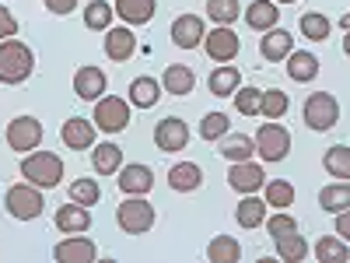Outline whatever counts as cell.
<instances>
[{"label": "cell", "instance_id": "cell-47", "mask_svg": "<svg viewBox=\"0 0 350 263\" xmlns=\"http://www.w3.org/2000/svg\"><path fill=\"white\" fill-rule=\"evenodd\" d=\"M343 53L350 56V32H343Z\"/></svg>", "mask_w": 350, "mask_h": 263}, {"label": "cell", "instance_id": "cell-40", "mask_svg": "<svg viewBox=\"0 0 350 263\" xmlns=\"http://www.w3.org/2000/svg\"><path fill=\"white\" fill-rule=\"evenodd\" d=\"M70 200L84 203V208H95V203L102 200V186L95 179H74L70 183Z\"/></svg>", "mask_w": 350, "mask_h": 263}, {"label": "cell", "instance_id": "cell-24", "mask_svg": "<svg viewBox=\"0 0 350 263\" xmlns=\"http://www.w3.org/2000/svg\"><path fill=\"white\" fill-rule=\"evenodd\" d=\"M161 88L168 95H175V99H183V95H189L193 88H196V74L186 67V64H172V67H165V77H161Z\"/></svg>", "mask_w": 350, "mask_h": 263}, {"label": "cell", "instance_id": "cell-16", "mask_svg": "<svg viewBox=\"0 0 350 263\" xmlns=\"http://www.w3.org/2000/svg\"><path fill=\"white\" fill-rule=\"evenodd\" d=\"M120 190L126 197H148L154 186V172L148 165H120Z\"/></svg>", "mask_w": 350, "mask_h": 263}, {"label": "cell", "instance_id": "cell-48", "mask_svg": "<svg viewBox=\"0 0 350 263\" xmlns=\"http://www.w3.org/2000/svg\"><path fill=\"white\" fill-rule=\"evenodd\" d=\"M340 25H343V32H350V14H343V18H340Z\"/></svg>", "mask_w": 350, "mask_h": 263}, {"label": "cell", "instance_id": "cell-45", "mask_svg": "<svg viewBox=\"0 0 350 263\" xmlns=\"http://www.w3.org/2000/svg\"><path fill=\"white\" fill-rule=\"evenodd\" d=\"M42 4H46V11H49V14H60V18H67V14L77 8V0H42Z\"/></svg>", "mask_w": 350, "mask_h": 263}, {"label": "cell", "instance_id": "cell-31", "mask_svg": "<svg viewBox=\"0 0 350 263\" xmlns=\"http://www.w3.org/2000/svg\"><path fill=\"white\" fill-rule=\"evenodd\" d=\"M273 246H277V256H280L284 263H301V260L308 256V242L298 236V228H295V231H284V236H277Z\"/></svg>", "mask_w": 350, "mask_h": 263}, {"label": "cell", "instance_id": "cell-22", "mask_svg": "<svg viewBox=\"0 0 350 263\" xmlns=\"http://www.w3.org/2000/svg\"><path fill=\"white\" fill-rule=\"evenodd\" d=\"M207 88H211V95H217V99H231V95H235L239 88H242V71H239V67L221 64V67H214V71H211Z\"/></svg>", "mask_w": 350, "mask_h": 263}, {"label": "cell", "instance_id": "cell-27", "mask_svg": "<svg viewBox=\"0 0 350 263\" xmlns=\"http://www.w3.org/2000/svg\"><path fill=\"white\" fill-rule=\"evenodd\" d=\"M92 165H95V172H98V175H116V172H120V165H123V151H120V144H112V140L95 144V148H92Z\"/></svg>", "mask_w": 350, "mask_h": 263}, {"label": "cell", "instance_id": "cell-10", "mask_svg": "<svg viewBox=\"0 0 350 263\" xmlns=\"http://www.w3.org/2000/svg\"><path fill=\"white\" fill-rule=\"evenodd\" d=\"M53 260L56 263H95L98 260V246L88 239L84 231H77V236H67L64 242H56Z\"/></svg>", "mask_w": 350, "mask_h": 263}, {"label": "cell", "instance_id": "cell-44", "mask_svg": "<svg viewBox=\"0 0 350 263\" xmlns=\"http://www.w3.org/2000/svg\"><path fill=\"white\" fill-rule=\"evenodd\" d=\"M14 36H18V21L4 4H0V39H14Z\"/></svg>", "mask_w": 350, "mask_h": 263}, {"label": "cell", "instance_id": "cell-3", "mask_svg": "<svg viewBox=\"0 0 350 263\" xmlns=\"http://www.w3.org/2000/svg\"><path fill=\"white\" fill-rule=\"evenodd\" d=\"M301 116H305V127H308V130L326 134V130H333V127L340 123V102H336L333 92H315V95L305 99Z\"/></svg>", "mask_w": 350, "mask_h": 263}, {"label": "cell", "instance_id": "cell-23", "mask_svg": "<svg viewBox=\"0 0 350 263\" xmlns=\"http://www.w3.org/2000/svg\"><path fill=\"white\" fill-rule=\"evenodd\" d=\"M116 14L126 25H148L158 11V0H116Z\"/></svg>", "mask_w": 350, "mask_h": 263}, {"label": "cell", "instance_id": "cell-21", "mask_svg": "<svg viewBox=\"0 0 350 263\" xmlns=\"http://www.w3.org/2000/svg\"><path fill=\"white\" fill-rule=\"evenodd\" d=\"M200 183H203V168L196 162H175L168 168V186L175 193H193L200 190Z\"/></svg>", "mask_w": 350, "mask_h": 263}, {"label": "cell", "instance_id": "cell-26", "mask_svg": "<svg viewBox=\"0 0 350 263\" xmlns=\"http://www.w3.org/2000/svg\"><path fill=\"white\" fill-rule=\"evenodd\" d=\"M217 144H221L217 151H221L228 162H249V158H256V140L245 137V134H224Z\"/></svg>", "mask_w": 350, "mask_h": 263}, {"label": "cell", "instance_id": "cell-19", "mask_svg": "<svg viewBox=\"0 0 350 263\" xmlns=\"http://www.w3.org/2000/svg\"><path fill=\"white\" fill-rule=\"evenodd\" d=\"M242 18H245V25L252 28V32H270V28H277V21H280V11H277L273 0H252V4L242 11Z\"/></svg>", "mask_w": 350, "mask_h": 263}, {"label": "cell", "instance_id": "cell-2", "mask_svg": "<svg viewBox=\"0 0 350 263\" xmlns=\"http://www.w3.org/2000/svg\"><path fill=\"white\" fill-rule=\"evenodd\" d=\"M21 179L39 190H53L64 183V158L53 151H28L21 158Z\"/></svg>", "mask_w": 350, "mask_h": 263}, {"label": "cell", "instance_id": "cell-25", "mask_svg": "<svg viewBox=\"0 0 350 263\" xmlns=\"http://www.w3.org/2000/svg\"><path fill=\"white\" fill-rule=\"evenodd\" d=\"M235 221L239 228H259L267 221V200H259L256 193H242V203L235 208Z\"/></svg>", "mask_w": 350, "mask_h": 263}, {"label": "cell", "instance_id": "cell-15", "mask_svg": "<svg viewBox=\"0 0 350 263\" xmlns=\"http://www.w3.org/2000/svg\"><path fill=\"white\" fill-rule=\"evenodd\" d=\"M259 53H262V60L280 64L295 53V36H291L287 28H270V32H262V39H259Z\"/></svg>", "mask_w": 350, "mask_h": 263}, {"label": "cell", "instance_id": "cell-13", "mask_svg": "<svg viewBox=\"0 0 350 263\" xmlns=\"http://www.w3.org/2000/svg\"><path fill=\"white\" fill-rule=\"evenodd\" d=\"M105 84H109V77H105L102 67H95V64L77 67V74H74V95L81 102H98L105 95Z\"/></svg>", "mask_w": 350, "mask_h": 263}, {"label": "cell", "instance_id": "cell-49", "mask_svg": "<svg viewBox=\"0 0 350 263\" xmlns=\"http://www.w3.org/2000/svg\"><path fill=\"white\" fill-rule=\"evenodd\" d=\"M273 4H298V0H273Z\"/></svg>", "mask_w": 350, "mask_h": 263}, {"label": "cell", "instance_id": "cell-42", "mask_svg": "<svg viewBox=\"0 0 350 263\" xmlns=\"http://www.w3.org/2000/svg\"><path fill=\"white\" fill-rule=\"evenodd\" d=\"M231 99H235V109H239L242 116H259V99H262L259 88H245V84H242Z\"/></svg>", "mask_w": 350, "mask_h": 263}, {"label": "cell", "instance_id": "cell-35", "mask_svg": "<svg viewBox=\"0 0 350 263\" xmlns=\"http://www.w3.org/2000/svg\"><path fill=\"white\" fill-rule=\"evenodd\" d=\"M291 109V95L280 92V88H267L259 99V116H267V120H280V116H287Z\"/></svg>", "mask_w": 350, "mask_h": 263}, {"label": "cell", "instance_id": "cell-33", "mask_svg": "<svg viewBox=\"0 0 350 263\" xmlns=\"http://www.w3.org/2000/svg\"><path fill=\"white\" fill-rule=\"evenodd\" d=\"M112 18H116V8L109 0H92V4L84 8V25L92 28V32H109Z\"/></svg>", "mask_w": 350, "mask_h": 263}, {"label": "cell", "instance_id": "cell-32", "mask_svg": "<svg viewBox=\"0 0 350 263\" xmlns=\"http://www.w3.org/2000/svg\"><path fill=\"white\" fill-rule=\"evenodd\" d=\"M315 260L319 263H347L350 260V246L340 236H323L315 242Z\"/></svg>", "mask_w": 350, "mask_h": 263}, {"label": "cell", "instance_id": "cell-11", "mask_svg": "<svg viewBox=\"0 0 350 263\" xmlns=\"http://www.w3.org/2000/svg\"><path fill=\"white\" fill-rule=\"evenodd\" d=\"M154 144H158V151H186L189 123L179 120V116H165V120L154 127Z\"/></svg>", "mask_w": 350, "mask_h": 263}, {"label": "cell", "instance_id": "cell-12", "mask_svg": "<svg viewBox=\"0 0 350 263\" xmlns=\"http://www.w3.org/2000/svg\"><path fill=\"white\" fill-rule=\"evenodd\" d=\"M262 183H267V172H262L259 162H231L228 168V186L239 190V193H259Z\"/></svg>", "mask_w": 350, "mask_h": 263}, {"label": "cell", "instance_id": "cell-37", "mask_svg": "<svg viewBox=\"0 0 350 263\" xmlns=\"http://www.w3.org/2000/svg\"><path fill=\"white\" fill-rule=\"evenodd\" d=\"M262 190H267V208H277V211H287L291 203H295V186H291L287 179H270L262 183Z\"/></svg>", "mask_w": 350, "mask_h": 263}, {"label": "cell", "instance_id": "cell-1", "mask_svg": "<svg viewBox=\"0 0 350 263\" xmlns=\"http://www.w3.org/2000/svg\"><path fill=\"white\" fill-rule=\"evenodd\" d=\"M36 71V53L18 39H0V84H25Z\"/></svg>", "mask_w": 350, "mask_h": 263}, {"label": "cell", "instance_id": "cell-39", "mask_svg": "<svg viewBox=\"0 0 350 263\" xmlns=\"http://www.w3.org/2000/svg\"><path fill=\"white\" fill-rule=\"evenodd\" d=\"M207 18L214 25H235L242 18V4L239 0H207Z\"/></svg>", "mask_w": 350, "mask_h": 263}, {"label": "cell", "instance_id": "cell-34", "mask_svg": "<svg viewBox=\"0 0 350 263\" xmlns=\"http://www.w3.org/2000/svg\"><path fill=\"white\" fill-rule=\"evenodd\" d=\"M242 256V246L239 239H231V236H214L211 246H207V260L211 263H239Z\"/></svg>", "mask_w": 350, "mask_h": 263}, {"label": "cell", "instance_id": "cell-6", "mask_svg": "<svg viewBox=\"0 0 350 263\" xmlns=\"http://www.w3.org/2000/svg\"><path fill=\"white\" fill-rule=\"evenodd\" d=\"M95 127L102 134H123L130 127V99H120V95H102L95 102Z\"/></svg>", "mask_w": 350, "mask_h": 263}, {"label": "cell", "instance_id": "cell-29", "mask_svg": "<svg viewBox=\"0 0 350 263\" xmlns=\"http://www.w3.org/2000/svg\"><path fill=\"white\" fill-rule=\"evenodd\" d=\"M319 208L329 211V214L347 211V208H350V183H347V179H340V183L323 186V190H319Z\"/></svg>", "mask_w": 350, "mask_h": 263}, {"label": "cell", "instance_id": "cell-17", "mask_svg": "<svg viewBox=\"0 0 350 263\" xmlns=\"http://www.w3.org/2000/svg\"><path fill=\"white\" fill-rule=\"evenodd\" d=\"M203 18L200 14H179L172 21V42L179 46V49H196L203 42Z\"/></svg>", "mask_w": 350, "mask_h": 263}, {"label": "cell", "instance_id": "cell-9", "mask_svg": "<svg viewBox=\"0 0 350 263\" xmlns=\"http://www.w3.org/2000/svg\"><path fill=\"white\" fill-rule=\"evenodd\" d=\"M39 140H42V123L36 120V116H18V120L8 123V148L11 151H36L39 148Z\"/></svg>", "mask_w": 350, "mask_h": 263}, {"label": "cell", "instance_id": "cell-8", "mask_svg": "<svg viewBox=\"0 0 350 263\" xmlns=\"http://www.w3.org/2000/svg\"><path fill=\"white\" fill-rule=\"evenodd\" d=\"M203 49H207V56L214 64H231L239 56L242 42H239V36H235L231 25H217V28H211V32L203 36Z\"/></svg>", "mask_w": 350, "mask_h": 263}, {"label": "cell", "instance_id": "cell-43", "mask_svg": "<svg viewBox=\"0 0 350 263\" xmlns=\"http://www.w3.org/2000/svg\"><path fill=\"white\" fill-rule=\"evenodd\" d=\"M262 225H267V231H270V236L277 239V236H284V231H295L298 228V221L295 218H291L287 211H277V214H267V221H262Z\"/></svg>", "mask_w": 350, "mask_h": 263}, {"label": "cell", "instance_id": "cell-18", "mask_svg": "<svg viewBox=\"0 0 350 263\" xmlns=\"http://www.w3.org/2000/svg\"><path fill=\"white\" fill-rule=\"evenodd\" d=\"M137 53V36H133V28L120 25V28H109L105 32V56L112 64H123L130 60V56Z\"/></svg>", "mask_w": 350, "mask_h": 263}, {"label": "cell", "instance_id": "cell-41", "mask_svg": "<svg viewBox=\"0 0 350 263\" xmlns=\"http://www.w3.org/2000/svg\"><path fill=\"white\" fill-rule=\"evenodd\" d=\"M228 130H231V120L224 112H207V116H203V123H200V137L203 140H221Z\"/></svg>", "mask_w": 350, "mask_h": 263}, {"label": "cell", "instance_id": "cell-4", "mask_svg": "<svg viewBox=\"0 0 350 263\" xmlns=\"http://www.w3.org/2000/svg\"><path fill=\"white\" fill-rule=\"evenodd\" d=\"M4 208H8V214H11L14 221H36V218L42 214V208H46V200H42V190H39V186L18 183V186L8 190Z\"/></svg>", "mask_w": 350, "mask_h": 263}, {"label": "cell", "instance_id": "cell-28", "mask_svg": "<svg viewBox=\"0 0 350 263\" xmlns=\"http://www.w3.org/2000/svg\"><path fill=\"white\" fill-rule=\"evenodd\" d=\"M287 74L295 77L298 84L315 81V74H319V60H315V53H308V49H295V53L287 56Z\"/></svg>", "mask_w": 350, "mask_h": 263}, {"label": "cell", "instance_id": "cell-5", "mask_svg": "<svg viewBox=\"0 0 350 263\" xmlns=\"http://www.w3.org/2000/svg\"><path fill=\"white\" fill-rule=\"evenodd\" d=\"M116 225H120L126 236H144V231L154 228V208L144 197H130L116 208Z\"/></svg>", "mask_w": 350, "mask_h": 263}, {"label": "cell", "instance_id": "cell-36", "mask_svg": "<svg viewBox=\"0 0 350 263\" xmlns=\"http://www.w3.org/2000/svg\"><path fill=\"white\" fill-rule=\"evenodd\" d=\"M323 168L333 175V179H350V148L347 144H333V148L323 155Z\"/></svg>", "mask_w": 350, "mask_h": 263}, {"label": "cell", "instance_id": "cell-38", "mask_svg": "<svg viewBox=\"0 0 350 263\" xmlns=\"http://www.w3.org/2000/svg\"><path fill=\"white\" fill-rule=\"evenodd\" d=\"M298 25H301V36L312 39V42H323V39H329V32H333V21H329L326 14H319V11L301 14Z\"/></svg>", "mask_w": 350, "mask_h": 263}, {"label": "cell", "instance_id": "cell-14", "mask_svg": "<svg viewBox=\"0 0 350 263\" xmlns=\"http://www.w3.org/2000/svg\"><path fill=\"white\" fill-rule=\"evenodd\" d=\"M95 120H84V116H70V120L60 127V137L70 151H88L95 148Z\"/></svg>", "mask_w": 350, "mask_h": 263}, {"label": "cell", "instance_id": "cell-20", "mask_svg": "<svg viewBox=\"0 0 350 263\" xmlns=\"http://www.w3.org/2000/svg\"><path fill=\"white\" fill-rule=\"evenodd\" d=\"M56 228H60L64 231V236H77V231H88V228H92V211H88L84 208V203H67V208H60V211H56Z\"/></svg>", "mask_w": 350, "mask_h": 263}, {"label": "cell", "instance_id": "cell-30", "mask_svg": "<svg viewBox=\"0 0 350 263\" xmlns=\"http://www.w3.org/2000/svg\"><path fill=\"white\" fill-rule=\"evenodd\" d=\"M130 105H137V109H151V105H158V99H161V81H154V77H137L133 84H130Z\"/></svg>", "mask_w": 350, "mask_h": 263}, {"label": "cell", "instance_id": "cell-46", "mask_svg": "<svg viewBox=\"0 0 350 263\" xmlns=\"http://www.w3.org/2000/svg\"><path fill=\"white\" fill-rule=\"evenodd\" d=\"M333 218H336V236L350 242V208H347V211H340V214H333Z\"/></svg>", "mask_w": 350, "mask_h": 263}, {"label": "cell", "instance_id": "cell-7", "mask_svg": "<svg viewBox=\"0 0 350 263\" xmlns=\"http://www.w3.org/2000/svg\"><path fill=\"white\" fill-rule=\"evenodd\" d=\"M252 140H256V155H259L262 162H284L287 151H291V134H287V127L277 123V120L262 123Z\"/></svg>", "mask_w": 350, "mask_h": 263}]
</instances>
